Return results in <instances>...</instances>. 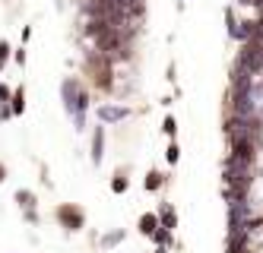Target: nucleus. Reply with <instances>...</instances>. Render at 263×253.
<instances>
[{
  "instance_id": "obj_19",
  "label": "nucleus",
  "mask_w": 263,
  "mask_h": 253,
  "mask_svg": "<svg viewBox=\"0 0 263 253\" xmlns=\"http://www.w3.org/2000/svg\"><path fill=\"white\" fill-rule=\"evenodd\" d=\"M0 70H4V67H0Z\"/></svg>"
},
{
  "instance_id": "obj_13",
  "label": "nucleus",
  "mask_w": 263,
  "mask_h": 253,
  "mask_svg": "<svg viewBox=\"0 0 263 253\" xmlns=\"http://www.w3.org/2000/svg\"><path fill=\"white\" fill-rule=\"evenodd\" d=\"M165 162H168V165H178V162H181V146H178L174 139L168 142V149H165Z\"/></svg>"
},
{
  "instance_id": "obj_4",
  "label": "nucleus",
  "mask_w": 263,
  "mask_h": 253,
  "mask_svg": "<svg viewBox=\"0 0 263 253\" xmlns=\"http://www.w3.org/2000/svg\"><path fill=\"white\" fill-rule=\"evenodd\" d=\"M105 159V124L92 130V165H102Z\"/></svg>"
},
{
  "instance_id": "obj_10",
  "label": "nucleus",
  "mask_w": 263,
  "mask_h": 253,
  "mask_svg": "<svg viewBox=\"0 0 263 253\" xmlns=\"http://www.w3.org/2000/svg\"><path fill=\"white\" fill-rule=\"evenodd\" d=\"M16 203L22 212H35V193L32 190H16Z\"/></svg>"
},
{
  "instance_id": "obj_14",
  "label": "nucleus",
  "mask_w": 263,
  "mask_h": 253,
  "mask_svg": "<svg viewBox=\"0 0 263 253\" xmlns=\"http://www.w3.org/2000/svg\"><path fill=\"white\" fill-rule=\"evenodd\" d=\"M162 133L168 136V139H174V136H178V120H174L171 114H168V117L162 120Z\"/></svg>"
},
{
  "instance_id": "obj_7",
  "label": "nucleus",
  "mask_w": 263,
  "mask_h": 253,
  "mask_svg": "<svg viewBox=\"0 0 263 253\" xmlns=\"http://www.w3.org/2000/svg\"><path fill=\"white\" fill-rule=\"evenodd\" d=\"M10 111H13V117H19L22 111H26V89H13V98H10Z\"/></svg>"
},
{
  "instance_id": "obj_8",
  "label": "nucleus",
  "mask_w": 263,
  "mask_h": 253,
  "mask_svg": "<svg viewBox=\"0 0 263 253\" xmlns=\"http://www.w3.org/2000/svg\"><path fill=\"white\" fill-rule=\"evenodd\" d=\"M162 184H165V174H162V171H149V174H146V180H143V187H146L149 193H159Z\"/></svg>"
},
{
  "instance_id": "obj_5",
  "label": "nucleus",
  "mask_w": 263,
  "mask_h": 253,
  "mask_svg": "<svg viewBox=\"0 0 263 253\" xmlns=\"http://www.w3.org/2000/svg\"><path fill=\"white\" fill-rule=\"evenodd\" d=\"M155 215H159V225H162V228H168V231H174V228H178V212H174L171 203H162Z\"/></svg>"
},
{
  "instance_id": "obj_3",
  "label": "nucleus",
  "mask_w": 263,
  "mask_h": 253,
  "mask_svg": "<svg viewBox=\"0 0 263 253\" xmlns=\"http://www.w3.org/2000/svg\"><path fill=\"white\" fill-rule=\"evenodd\" d=\"M57 222H61L67 231H79L82 222H86V215H82L79 206H61L57 209Z\"/></svg>"
},
{
  "instance_id": "obj_6",
  "label": "nucleus",
  "mask_w": 263,
  "mask_h": 253,
  "mask_svg": "<svg viewBox=\"0 0 263 253\" xmlns=\"http://www.w3.org/2000/svg\"><path fill=\"white\" fill-rule=\"evenodd\" d=\"M155 228H159V215H155V212L140 215V234H143V237H152Z\"/></svg>"
},
{
  "instance_id": "obj_18",
  "label": "nucleus",
  "mask_w": 263,
  "mask_h": 253,
  "mask_svg": "<svg viewBox=\"0 0 263 253\" xmlns=\"http://www.w3.org/2000/svg\"><path fill=\"white\" fill-rule=\"evenodd\" d=\"M7 180V165H0V184Z\"/></svg>"
},
{
  "instance_id": "obj_15",
  "label": "nucleus",
  "mask_w": 263,
  "mask_h": 253,
  "mask_svg": "<svg viewBox=\"0 0 263 253\" xmlns=\"http://www.w3.org/2000/svg\"><path fill=\"white\" fill-rule=\"evenodd\" d=\"M10 57H13V47H10V41H7V38H0V67H4Z\"/></svg>"
},
{
  "instance_id": "obj_11",
  "label": "nucleus",
  "mask_w": 263,
  "mask_h": 253,
  "mask_svg": "<svg viewBox=\"0 0 263 253\" xmlns=\"http://www.w3.org/2000/svg\"><path fill=\"white\" fill-rule=\"evenodd\" d=\"M171 234H174V231H168V228H162V225H159V228H155V234H152V240H155L159 247L168 250V247H171V240H174Z\"/></svg>"
},
{
  "instance_id": "obj_17",
  "label": "nucleus",
  "mask_w": 263,
  "mask_h": 253,
  "mask_svg": "<svg viewBox=\"0 0 263 253\" xmlns=\"http://www.w3.org/2000/svg\"><path fill=\"white\" fill-rule=\"evenodd\" d=\"M13 60H16L19 67H26V47H16V51H13Z\"/></svg>"
},
{
  "instance_id": "obj_1",
  "label": "nucleus",
  "mask_w": 263,
  "mask_h": 253,
  "mask_svg": "<svg viewBox=\"0 0 263 253\" xmlns=\"http://www.w3.org/2000/svg\"><path fill=\"white\" fill-rule=\"evenodd\" d=\"M61 102H64V111L73 117V127L86 130V111H89V92L82 89V82L76 76H67L61 82Z\"/></svg>"
},
{
  "instance_id": "obj_2",
  "label": "nucleus",
  "mask_w": 263,
  "mask_h": 253,
  "mask_svg": "<svg viewBox=\"0 0 263 253\" xmlns=\"http://www.w3.org/2000/svg\"><path fill=\"white\" fill-rule=\"evenodd\" d=\"M130 114H134V111H130L127 105H114V102L95 108V117H99V124H105V127H108V124H124Z\"/></svg>"
},
{
  "instance_id": "obj_9",
  "label": "nucleus",
  "mask_w": 263,
  "mask_h": 253,
  "mask_svg": "<svg viewBox=\"0 0 263 253\" xmlns=\"http://www.w3.org/2000/svg\"><path fill=\"white\" fill-rule=\"evenodd\" d=\"M127 237V231H124V228H117V231H111V234H105L102 240H99V247L102 250H111V247H117V244H121V240Z\"/></svg>"
},
{
  "instance_id": "obj_16",
  "label": "nucleus",
  "mask_w": 263,
  "mask_h": 253,
  "mask_svg": "<svg viewBox=\"0 0 263 253\" xmlns=\"http://www.w3.org/2000/svg\"><path fill=\"white\" fill-rule=\"evenodd\" d=\"M10 98H13V89L7 82H0V102H10Z\"/></svg>"
},
{
  "instance_id": "obj_12",
  "label": "nucleus",
  "mask_w": 263,
  "mask_h": 253,
  "mask_svg": "<svg viewBox=\"0 0 263 253\" xmlns=\"http://www.w3.org/2000/svg\"><path fill=\"white\" fill-rule=\"evenodd\" d=\"M127 187H130L127 171H117V174L111 177V190H114V193H127Z\"/></svg>"
}]
</instances>
